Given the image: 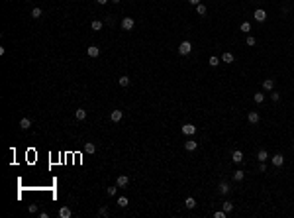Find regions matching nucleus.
Returning a JSON list of instances; mask_svg holds the SVG:
<instances>
[{
    "mask_svg": "<svg viewBox=\"0 0 294 218\" xmlns=\"http://www.w3.org/2000/svg\"><path fill=\"white\" fill-rule=\"evenodd\" d=\"M253 100L257 102V104H261L263 100H265V94H263V93H255L253 94Z\"/></svg>",
    "mask_w": 294,
    "mask_h": 218,
    "instance_id": "24",
    "label": "nucleus"
},
{
    "mask_svg": "<svg viewBox=\"0 0 294 218\" xmlns=\"http://www.w3.org/2000/svg\"><path fill=\"white\" fill-rule=\"evenodd\" d=\"M90 28L94 30V32H100V30H102V22H100V20H92Z\"/></svg>",
    "mask_w": 294,
    "mask_h": 218,
    "instance_id": "21",
    "label": "nucleus"
},
{
    "mask_svg": "<svg viewBox=\"0 0 294 218\" xmlns=\"http://www.w3.org/2000/svg\"><path fill=\"white\" fill-rule=\"evenodd\" d=\"M261 120V116H259V112H255V110H251V112L247 114V122L249 124H257Z\"/></svg>",
    "mask_w": 294,
    "mask_h": 218,
    "instance_id": "5",
    "label": "nucleus"
},
{
    "mask_svg": "<svg viewBox=\"0 0 294 218\" xmlns=\"http://www.w3.org/2000/svg\"><path fill=\"white\" fill-rule=\"evenodd\" d=\"M271 98H273V102H278V100H281V94H278V93H273V94H271Z\"/></svg>",
    "mask_w": 294,
    "mask_h": 218,
    "instance_id": "35",
    "label": "nucleus"
},
{
    "mask_svg": "<svg viewBox=\"0 0 294 218\" xmlns=\"http://www.w3.org/2000/svg\"><path fill=\"white\" fill-rule=\"evenodd\" d=\"M41 14H43V10H41V8H33V10H32V18H35V20H37V18H41Z\"/></svg>",
    "mask_w": 294,
    "mask_h": 218,
    "instance_id": "25",
    "label": "nucleus"
},
{
    "mask_svg": "<svg viewBox=\"0 0 294 218\" xmlns=\"http://www.w3.org/2000/svg\"><path fill=\"white\" fill-rule=\"evenodd\" d=\"M208 63H210V65H212V67H216V65H220V59H218L216 55H212V57H210V61H208Z\"/></svg>",
    "mask_w": 294,
    "mask_h": 218,
    "instance_id": "30",
    "label": "nucleus"
},
{
    "mask_svg": "<svg viewBox=\"0 0 294 218\" xmlns=\"http://www.w3.org/2000/svg\"><path fill=\"white\" fill-rule=\"evenodd\" d=\"M20 128H22V130H30V128H32V120L30 118H22L20 120Z\"/></svg>",
    "mask_w": 294,
    "mask_h": 218,
    "instance_id": "12",
    "label": "nucleus"
},
{
    "mask_svg": "<svg viewBox=\"0 0 294 218\" xmlns=\"http://www.w3.org/2000/svg\"><path fill=\"white\" fill-rule=\"evenodd\" d=\"M133 26H135V22H133V18H124L122 20V30H125V32H130V30H133Z\"/></svg>",
    "mask_w": 294,
    "mask_h": 218,
    "instance_id": "2",
    "label": "nucleus"
},
{
    "mask_svg": "<svg viewBox=\"0 0 294 218\" xmlns=\"http://www.w3.org/2000/svg\"><path fill=\"white\" fill-rule=\"evenodd\" d=\"M85 151H86V153H90V155H92V153L96 151V145L92 144V142H86V144H85Z\"/></svg>",
    "mask_w": 294,
    "mask_h": 218,
    "instance_id": "17",
    "label": "nucleus"
},
{
    "mask_svg": "<svg viewBox=\"0 0 294 218\" xmlns=\"http://www.w3.org/2000/svg\"><path fill=\"white\" fill-rule=\"evenodd\" d=\"M98 214H100V216H108V208H106V206H102V208L98 210Z\"/></svg>",
    "mask_w": 294,
    "mask_h": 218,
    "instance_id": "34",
    "label": "nucleus"
},
{
    "mask_svg": "<svg viewBox=\"0 0 294 218\" xmlns=\"http://www.w3.org/2000/svg\"><path fill=\"white\" fill-rule=\"evenodd\" d=\"M273 86H274V81L273 79H265V81H263V88H265V91H273Z\"/></svg>",
    "mask_w": 294,
    "mask_h": 218,
    "instance_id": "16",
    "label": "nucleus"
},
{
    "mask_svg": "<svg viewBox=\"0 0 294 218\" xmlns=\"http://www.w3.org/2000/svg\"><path fill=\"white\" fill-rule=\"evenodd\" d=\"M128 183H130V177H125V175H120V177L116 179V185L120 187V189H124V187H128Z\"/></svg>",
    "mask_w": 294,
    "mask_h": 218,
    "instance_id": "7",
    "label": "nucleus"
},
{
    "mask_svg": "<svg viewBox=\"0 0 294 218\" xmlns=\"http://www.w3.org/2000/svg\"><path fill=\"white\" fill-rule=\"evenodd\" d=\"M218 189H220V193H222V195H228V193H229V185H228V181H222Z\"/></svg>",
    "mask_w": 294,
    "mask_h": 218,
    "instance_id": "18",
    "label": "nucleus"
},
{
    "mask_svg": "<svg viewBox=\"0 0 294 218\" xmlns=\"http://www.w3.org/2000/svg\"><path fill=\"white\" fill-rule=\"evenodd\" d=\"M180 130H183L184 136H194V134H196V126H192V124H184Z\"/></svg>",
    "mask_w": 294,
    "mask_h": 218,
    "instance_id": "3",
    "label": "nucleus"
},
{
    "mask_svg": "<svg viewBox=\"0 0 294 218\" xmlns=\"http://www.w3.org/2000/svg\"><path fill=\"white\" fill-rule=\"evenodd\" d=\"M222 208H223V212H231V210H233V205H231L229 200H226V202L222 205Z\"/></svg>",
    "mask_w": 294,
    "mask_h": 218,
    "instance_id": "27",
    "label": "nucleus"
},
{
    "mask_svg": "<svg viewBox=\"0 0 294 218\" xmlns=\"http://www.w3.org/2000/svg\"><path fill=\"white\" fill-rule=\"evenodd\" d=\"M265 171H267V165H265V163H261V165H259V173H265Z\"/></svg>",
    "mask_w": 294,
    "mask_h": 218,
    "instance_id": "37",
    "label": "nucleus"
},
{
    "mask_svg": "<svg viewBox=\"0 0 294 218\" xmlns=\"http://www.w3.org/2000/svg\"><path fill=\"white\" fill-rule=\"evenodd\" d=\"M118 206H120V208H125V206H128V197H118Z\"/></svg>",
    "mask_w": 294,
    "mask_h": 218,
    "instance_id": "22",
    "label": "nucleus"
},
{
    "mask_svg": "<svg viewBox=\"0 0 294 218\" xmlns=\"http://www.w3.org/2000/svg\"><path fill=\"white\" fill-rule=\"evenodd\" d=\"M86 53H88V57H98V55H100V49H98L96 45H90L86 49Z\"/></svg>",
    "mask_w": 294,
    "mask_h": 218,
    "instance_id": "11",
    "label": "nucleus"
},
{
    "mask_svg": "<svg viewBox=\"0 0 294 218\" xmlns=\"http://www.w3.org/2000/svg\"><path fill=\"white\" fill-rule=\"evenodd\" d=\"M118 85H120V86H128V85H130V77H125V75H122V77L118 79Z\"/></svg>",
    "mask_w": 294,
    "mask_h": 218,
    "instance_id": "20",
    "label": "nucleus"
},
{
    "mask_svg": "<svg viewBox=\"0 0 294 218\" xmlns=\"http://www.w3.org/2000/svg\"><path fill=\"white\" fill-rule=\"evenodd\" d=\"M96 2H98V4H106L108 0H96Z\"/></svg>",
    "mask_w": 294,
    "mask_h": 218,
    "instance_id": "39",
    "label": "nucleus"
},
{
    "mask_svg": "<svg viewBox=\"0 0 294 218\" xmlns=\"http://www.w3.org/2000/svg\"><path fill=\"white\" fill-rule=\"evenodd\" d=\"M118 189H120V187H108V189H106V193H108V195H110V197H114V195H116V193H118Z\"/></svg>",
    "mask_w": 294,
    "mask_h": 218,
    "instance_id": "29",
    "label": "nucleus"
},
{
    "mask_svg": "<svg viewBox=\"0 0 294 218\" xmlns=\"http://www.w3.org/2000/svg\"><path fill=\"white\" fill-rule=\"evenodd\" d=\"M188 2L192 4V6H198V4H200V0H188Z\"/></svg>",
    "mask_w": 294,
    "mask_h": 218,
    "instance_id": "38",
    "label": "nucleus"
},
{
    "mask_svg": "<svg viewBox=\"0 0 294 218\" xmlns=\"http://www.w3.org/2000/svg\"><path fill=\"white\" fill-rule=\"evenodd\" d=\"M75 118L77 120H85L86 118V110L85 108H77V110H75Z\"/></svg>",
    "mask_w": 294,
    "mask_h": 218,
    "instance_id": "13",
    "label": "nucleus"
},
{
    "mask_svg": "<svg viewBox=\"0 0 294 218\" xmlns=\"http://www.w3.org/2000/svg\"><path fill=\"white\" fill-rule=\"evenodd\" d=\"M255 43H257V40H255L253 35H247V45H249V47H253Z\"/></svg>",
    "mask_w": 294,
    "mask_h": 218,
    "instance_id": "32",
    "label": "nucleus"
},
{
    "mask_svg": "<svg viewBox=\"0 0 294 218\" xmlns=\"http://www.w3.org/2000/svg\"><path fill=\"white\" fill-rule=\"evenodd\" d=\"M257 159H259L261 163H265V161H267V159H269V153L265 151V149H261V151L257 153Z\"/></svg>",
    "mask_w": 294,
    "mask_h": 218,
    "instance_id": "19",
    "label": "nucleus"
},
{
    "mask_svg": "<svg viewBox=\"0 0 294 218\" xmlns=\"http://www.w3.org/2000/svg\"><path fill=\"white\" fill-rule=\"evenodd\" d=\"M110 118H112V122H120V120L124 118V112H122V110H112Z\"/></svg>",
    "mask_w": 294,
    "mask_h": 218,
    "instance_id": "9",
    "label": "nucleus"
},
{
    "mask_svg": "<svg viewBox=\"0 0 294 218\" xmlns=\"http://www.w3.org/2000/svg\"><path fill=\"white\" fill-rule=\"evenodd\" d=\"M27 210L32 212V214H33V212H37V205H30V206H27Z\"/></svg>",
    "mask_w": 294,
    "mask_h": 218,
    "instance_id": "36",
    "label": "nucleus"
},
{
    "mask_svg": "<svg viewBox=\"0 0 294 218\" xmlns=\"http://www.w3.org/2000/svg\"><path fill=\"white\" fill-rule=\"evenodd\" d=\"M253 18H255V20H257V22H265V20H267V12H265V10H261V8H259V10H255Z\"/></svg>",
    "mask_w": 294,
    "mask_h": 218,
    "instance_id": "6",
    "label": "nucleus"
},
{
    "mask_svg": "<svg viewBox=\"0 0 294 218\" xmlns=\"http://www.w3.org/2000/svg\"><path fill=\"white\" fill-rule=\"evenodd\" d=\"M110 2H114V4H118V2H120V0H110Z\"/></svg>",
    "mask_w": 294,
    "mask_h": 218,
    "instance_id": "40",
    "label": "nucleus"
},
{
    "mask_svg": "<svg viewBox=\"0 0 294 218\" xmlns=\"http://www.w3.org/2000/svg\"><path fill=\"white\" fill-rule=\"evenodd\" d=\"M226 214H228V212H223V210H218V212H214V216H216V218H226Z\"/></svg>",
    "mask_w": 294,
    "mask_h": 218,
    "instance_id": "33",
    "label": "nucleus"
},
{
    "mask_svg": "<svg viewBox=\"0 0 294 218\" xmlns=\"http://www.w3.org/2000/svg\"><path fill=\"white\" fill-rule=\"evenodd\" d=\"M241 32H245V33L251 32V24H249V22H243L241 24Z\"/></svg>",
    "mask_w": 294,
    "mask_h": 218,
    "instance_id": "31",
    "label": "nucleus"
},
{
    "mask_svg": "<svg viewBox=\"0 0 294 218\" xmlns=\"http://www.w3.org/2000/svg\"><path fill=\"white\" fill-rule=\"evenodd\" d=\"M271 161H273L274 167H281L282 163H284V155H282V153H276V155H273V157H271Z\"/></svg>",
    "mask_w": 294,
    "mask_h": 218,
    "instance_id": "4",
    "label": "nucleus"
},
{
    "mask_svg": "<svg viewBox=\"0 0 294 218\" xmlns=\"http://www.w3.org/2000/svg\"><path fill=\"white\" fill-rule=\"evenodd\" d=\"M233 59H235L233 53H229V51H226V53L222 55V61H223V63H233Z\"/></svg>",
    "mask_w": 294,
    "mask_h": 218,
    "instance_id": "15",
    "label": "nucleus"
},
{
    "mask_svg": "<svg viewBox=\"0 0 294 218\" xmlns=\"http://www.w3.org/2000/svg\"><path fill=\"white\" fill-rule=\"evenodd\" d=\"M190 51H192V43H190V41H183V43L178 45V53H180V55H188Z\"/></svg>",
    "mask_w": 294,
    "mask_h": 218,
    "instance_id": "1",
    "label": "nucleus"
},
{
    "mask_svg": "<svg viewBox=\"0 0 294 218\" xmlns=\"http://www.w3.org/2000/svg\"><path fill=\"white\" fill-rule=\"evenodd\" d=\"M231 161H233V163H241V161H243V153L239 151V149L233 151V153H231Z\"/></svg>",
    "mask_w": 294,
    "mask_h": 218,
    "instance_id": "10",
    "label": "nucleus"
},
{
    "mask_svg": "<svg viewBox=\"0 0 294 218\" xmlns=\"http://www.w3.org/2000/svg\"><path fill=\"white\" fill-rule=\"evenodd\" d=\"M196 145H198V144H196L194 139H188V142H184V149H188V151H194Z\"/></svg>",
    "mask_w": 294,
    "mask_h": 218,
    "instance_id": "14",
    "label": "nucleus"
},
{
    "mask_svg": "<svg viewBox=\"0 0 294 218\" xmlns=\"http://www.w3.org/2000/svg\"><path fill=\"white\" fill-rule=\"evenodd\" d=\"M243 177H245V171H241V169L233 173V179H235V181H243Z\"/></svg>",
    "mask_w": 294,
    "mask_h": 218,
    "instance_id": "26",
    "label": "nucleus"
},
{
    "mask_svg": "<svg viewBox=\"0 0 294 218\" xmlns=\"http://www.w3.org/2000/svg\"><path fill=\"white\" fill-rule=\"evenodd\" d=\"M71 214L73 212H71L69 206H61V208H59V218H71Z\"/></svg>",
    "mask_w": 294,
    "mask_h": 218,
    "instance_id": "8",
    "label": "nucleus"
},
{
    "mask_svg": "<svg viewBox=\"0 0 294 218\" xmlns=\"http://www.w3.org/2000/svg\"><path fill=\"white\" fill-rule=\"evenodd\" d=\"M196 12H198V16H204V14H206V6H204V4H198V6H196Z\"/></svg>",
    "mask_w": 294,
    "mask_h": 218,
    "instance_id": "28",
    "label": "nucleus"
},
{
    "mask_svg": "<svg viewBox=\"0 0 294 218\" xmlns=\"http://www.w3.org/2000/svg\"><path fill=\"white\" fill-rule=\"evenodd\" d=\"M184 206H186V208H194V206H196V200H194L192 197H188L186 200H184Z\"/></svg>",
    "mask_w": 294,
    "mask_h": 218,
    "instance_id": "23",
    "label": "nucleus"
}]
</instances>
